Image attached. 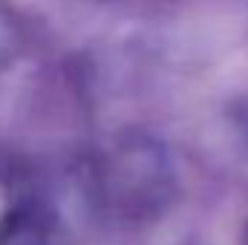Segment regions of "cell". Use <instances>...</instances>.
Wrapping results in <instances>:
<instances>
[{
  "mask_svg": "<svg viewBox=\"0 0 248 245\" xmlns=\"http://www.w3.org/2000/svg\"><path fill=\"white\" fill-rule=\"evenodd\" d=\"M0 245H44V237L38 225L29 222V216L15 214L6 222V228H0Z\"/></svg>",
  "mask_w": 248,
  "mask_h": 245,
  "instance_id": "1",
  "label": "cell"
}]
</instances>
